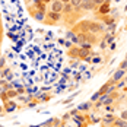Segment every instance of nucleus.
<instances>
[{"instance_id": "f257e3e1", "label": "nucleus", "mask_w": 127, "mask_h": 127, "mask_svg": "<svg viewBox=\"0 0 127 127\" xmlns=\"http://www.w3.org/2000/svg\"><path fill=\"white\" fill-rule=\"evenodd\" d=\"M45 21H47L48 24H57V22H60V21H62V13L48 10L47 15H45Z\"/></svg>"}, {"instance_id": "f03ea898", "label": "nucleus", "mask_w": 127, "mask_h": 127, "mask_svg": "<svg viewBox=\"0 0 127 127\" xmlns=\"http://www.w3.org/2000/svg\"><path fill=\"white\" fill-rule=\"evenodd\" d=\"M126 70H121V69H117L114 72V75H113V77H111V80L108 82L110 85H115L117 82H120V80H123L124 77H126Z\"/></svg>"}, {"instance_id": "7ed1b4c3", "label": "nucleus", "mask_w": 127, "mask_h": 127, "mask_svg": "<svg viewBox=\"0 0 127 127\" xmlns=\"http://www.w3.org/2000/svg\"><path fill=\"white\" fill-rule=\"evenodd\" d=\"M96 13L99 15V16H108L110 13H111V7H110V0H107L104 4H101V6H98L96 7Z\"/></svg>"}, {"instance_id": "20e7f679", "label": "nucleus", "mask_w": 127, "mask_h": 127, "mask_svg": "<svg viewBox=\"0 0 127 127\" xmlns=\"http://www.w3.org/2000/svg\"><path fill=\"white\" fill-rule=\"evenodd\" d=\"M63 7H64V3H62L60 0H53V1H51V9L50 10L63 15Z\"/></svg>"}, {"instance_id": "39448f33", "label": "nucleus", "mask_w": 127, "mask_h": 127, "mask_svg": "<svg viewBox=\"0 0 127 127\" xmlns=\"http://www.w3.org/2000/svg\"><path fill=\"white\" fill-rule=\"evenodd\" d=\"M115 121V115L113 113H107L104 114V118H102V126H113Z\"/></svg>"}, {"instance_id": "423d86ee", "label": "nucleus", "mask_w": 127, "mask_h": 127, "mask_svg": "<svg viewBox=\"0 0 127 127\" xmlns=\"http://www.w3.org/2000/svg\"><path fill=\"white\" fill-rule=\"evenodd\" d=\"M31 13H32V16H34L35 21H38V22H45V15H47V13H42V12H39V10H37L35 6H34V10H31Z\"/></svg>"}, {"instance_id": "0eeeda50", "label": "nucleus", "mask_w": 127, "mask_h": 127, "mask_svg": "<svg viewBox=\"0 0 127 127\" xmlns=\"http://www.w3.org/2000/svg\"><path fill=\"white\" fill-rule=\"evenodd\" d=\"M79 53H80V47H79V45H73L72 48H69V57H72V59H79Z\"/></svg>"}, {"instance_id": "6e6552de", "label": "nucleus", "mask_w": 127, "mask_h": 127, "mask_svg": "<svg viewBox=\"0 0 127 127\" xmlns=\"http://www.w3.org/2000/svg\"><path fill=\"white\" fill-rule=\"evenodd\" d=\"M66 38L69 39V41L72 39V42H73V44H79V39H77V35L75 34V32H73V31H69V32L66 34Z\"/></svg>"}, {"instance_id": "1a4fd4ad", "label": "nucleus", "mask_w": 127, "mask_h": 127, "mask_svg": "<svg viewBox=\"0 0 127 127\" xmlns=\"http://www.w3.org/2000/svg\"><path fill=\"white\" fill-rule=\"evenodd\" d=\"M115 39V34L114 32H105V35H104V41H107L108 44H111V42H114Z\"/></svg>"}, {"instance_id": "9d476101", "label": "nucleus", "mask_w": 127, "mask_h": 127, "mask_svg": "<svg viewBox=\"0 0 127 127\" xmlns=\"http://www.w3.org/2000/svg\"><path fill=\"white\" fill-rule=\"evenodd\" d=\"M73 12H75V7H73L70 3H66L64 7H63V13L64 15H72Z\"/></svg>"}, {"instance_id": "9b49d317", "label": "nucleus", "mask_w": 127, "mask_h": 127, "mask_svg": "<svg viewBox=\"0 0 127 127\" xmlns=\"http://www.w3.org/2000/svg\"><path fill=\"white\" fill-rule=\"evenodd\" d=\"M82 3H83V0H70V4L75 7V10H76V12H79V10H80Z\"/></svg>"}, {"instance_id": "f8f14e48", "label": "nucleus", "mask_w": 127, "mask_h": 127, "mask_svg": "<svg viewBox=\"0 0 127 127\" xmlns=\"http://www.w3.org/2000/svg\"><path fill=\"white\" fill-rule=\"evenodd\" d=\"M88 57H91V50H82V48H80V53H79V59L85 60V59H88Z\"/></svg>"}, {"instance_id": "ddd939ff", "label": "nucleus", "mask_w": 127, "mask_h": 127, "mask_svg": "<svg viewBox=\"0 0 127 127\" xmlns=\"http://www.w3.org/2000/svg\"><path fill=\"white\" fill-rule=\"evenodd\" d=\"M92 9H95V6L92 4V1H89V3H82V6H80V10H92Z\"/></svg>"}, {"instance_id": "4468645a", "label": "nucleus", "mask_w": 127, "mask_h": 127, "mask_svg": "<svg viewBox=\"0 0 127 127\" xmlns=\"http://www.w3.org/2000/svg\"><path fill=\"white\" fill-rule=\"evenodd\" d=\"M91 108V102H83L80 105H77V111H86Z\"/></svg>"}, {"instance_id": "2eb2a0df", "label": "nucleus", "mask_w": 127, "mask_h": 127, "mask_svg": "<svg viewBox=\"0 0 127 127\" xmlns=\"http://www.w3.org/2000/svg\"><path fill=\"white\" fill-rule=\"evenodd\" d=\"M16 110V104L12 101L7 102V105H6V113H12V111H15Z\"/></svg>"}, {"instance_id": "dca6fc26", "label": "nucleus", "mask_w": 127, "mask_h": 127, "mask_svg": "<svg viewBox=\"0 0 127 127\" xmlns=\"http://www.w3.org/2000/svg\"><path fill=\"white\" fill-rule=\"evenodd\" d=\"M82 50H92V42H83V44H80L79 45Z\"/></svg>"}, {"instance_id": "f3484780", "label": "nucleus", "mask_w": 127, "mask_h": 127, "mask_svg": "<svg viewBox=\"0 0 127 127\" xmlns=\"http://www.w3.org/2000/svg\"><path fill=\"white\" fill-rule=\"evenodd\" d=\"M101 62H102L101 56H98V54H96V56H94V57H92V64H98V63H101Z\"/></svg>"}, {"instance_id": "a211bd4d", "label": "nucleus", "mask_w": 127, "mask_h": 127, "mask_svg": "<svg viewBox=\"0 0 127 127\" xmlns=\"http://www.w3.org/2000/svg\"><path fill=\"white\" fill-rule=\"evenodd\" d=\"M105 1H107V0H92V4H94V6H95V9H96L98 6H101V4H104Z\"/></svg>"}, {"instance_id": "6ab92c4d", "label": "nucleus", "mask_w": 127, "mask_h": 127, "mask_svg": "<svg viewBox=\"0 0 127 127\" xmlns=\"http://www.w3.org/2000/svg\"><path fill=\"white\" fill-rule=\"evenodd\" d=\"M99 96H101V94H99V92H95V94L91 96V102H96L99 99Z\"/></svg>"}, {"instance_id": "aec40b11", "label": "nucleus", "mask_w": 127, "mask_h": 127, "mask_svg": "<svg viewBox=\"0 0 127 127\" xmlns=\"http://www.w3.org/2000/svg\"><path fill=\"white\" fill-rule=\"evenodd\" d=\"M1 73H3V77H6L9 73H12V72H10V67H7V66L3 67V69H1Z\"/></svg>"}, {"instance_id": "412c9836", "label": "nucleus", "mask_w": 127, "mask_h": 127, "mask_svg": "<svg viewBox=\"0 0 127 127\" xmlns=\"http://www.w3.org/2000/svg\"><path fill=\"white\" fill-rule=\"evenodd\" d=\"M118 69H121V70H126L127 72V60L124 59L121 63H120V66H118Z\"/></svg>"}, {"instance_id": "4be33fe9", "label": "nucleus", "mask_w": 127, "mask_h": 127, "mask_svg": "<svg viewBox=\"0 0 127 127\" xmlns=\"http://www.w3.org/2000/svg\"><path fill=\"white\" fill-rule=\"evenodd\" d=\"M108 86H110V83H105V85H104V86H101V89H99V91H98V92H99V94H107V89H108Z\"/></svg>"}, {"instance_id": "5701e85b", "label": "nucleus", "mask_w": 127, "mask_h": 127, "mask_svg": "<svg viewBox=\"0 0 127 127\" xmlns=\"http://www.w3.org/2000/svg\"><path fill=\"white\" fill-rule=\"evenodd\" d=\"M126 83H127V82H126V80H124V79H123V80H120V82H117V83H115V88H117V89L123 88V86H124Z\"/></svg>"}, {"instance_id": "b1692460", "label": "nucleus", "mask_w": 127, "mask_h": 127, "mask_svg": "<svg viewBox=\"0 0 127 127\" xmlns=\"http://www.w3.org/2000/svg\"><path fill=\"white\" fill-rule=\"evenodd\" d=\"M99 48H101V50H105V48H108V42L102 39L101 42H99Z\"/></svg>"}, {"instance_id": "393cba45", "label": "nucleus", "mask_w": 127, "mask_h": 127, "mask_svg": "<svg viewBox=\"0 0 127 127\" xmlns=\"http://www.w3.org/2000/svg\"><path fill=\"white\" fill-rule=\"evenodd\" d=\"M115 89H117V88H115V85H110V86H108V89H107V94H108V95H111Z\"/></svg>"}, {"instance_id": "a878e982", "label": "nucleus", "mask_w": 127, "mask_h": 127, "mask_svg": "<svg viewBox=\"0 0 127 127\" xmlns=\"http://www.w3.org/2000/svg\"><path fill=\"white\" fill-rule=\"evenodd\" d=\"M6 67V59L4 57H0V69Z\"/></svg>"}, {"instance_id": "bb28decb", "label": "nucleus", "mask_w": 127, "mask_h": 127, "mask_svg": "<svg viewBox=\"0 0 127 127\" xmlns=\"http://www.w3.org/2000/svg\"><path fill=\"white\" fill-rule=\"evenodd\" d=\"M92 76V73H91V72H89V70H86V72H85V73H83V75H82V77H83V79H85V80H86V79H89V77Z\"/></svg>"}, {"instance_id": "cd10ccee", "label": "nucleus", "mask_w": 127, "mask_h": 127, "mask_svg": "<svg viewBox=\"0 0 127 127\" xmlns=\"http://www.w3.org/2000/svg\"><path fill=\"white\" fill-rule=\"evenodd\" d=\"M86 70H88V67H86L85 64H82V66H79V72H80V75H82V73H85Z\"/></svg>"}, {"instance_id": "c85d7f7f", "label": "nucleus", "mask_w": 127, "mask_h": 127, "mask_svg": "<svg viewBox=\"0 0 127 127\" xmlns=\"http://www.w3.org/2000/svg\"><path fill=\"white\" fill-rule=\"evenodd\" d=\"M113 102H114V98H113V96H110V98H108L107 101L104 102V107H105V105H111Z\"/></svg>"}, {"instance_id": "c756f323", "label": "nucleus", "mask_w": 127, "mask_h": 127, "mask_svg": "<svg viewBox=\"0 0 127 127\" xmlns=\"http://www.w3.org/2000/svg\"><path fill=\"white\" fill-rule=\"evenodd\" d=\"M105 110H107L108 113H113V111H114V107H113V105H105Z\"/></svg>"}, {"instance_id": "7c9ffc66", "label": "nucleus", "mask_w": 127, "mask_h": 127, "mask_svg": "<svg viewBox=\"0 0 127 127\" xmlns=\"http://www.w3.org/2000/svg\"><path fill=\"white\" fill-rule=\"evenodd\" d=\"M120 118H123V120H127V111H123V113L120 114Z\"/></svg>"}, {"instance_id": "2f4dec72", "label": "nucleus", "mask_w": 127, "mask_h": 127, "mask_svg": "<svg viewBox=\"0 0 127 127\" xmlns=\"http://www.w3.org/2000/svg\"><path fill=\"white\" fill-rule=\"evenodd\" d=\"M108 45H110V50H111V51L115 50V47H117V44H115V42H111V44H108Z\"/></svg>"}, {"instance_id": "473e14b6", "label": "nucleus", "mask_w": 127, "mask_h": 127, "mask_svg": "<svg viewBox=\"0 0 127 127\" xmlns=\"http://www.w3.org/2000/svg\"><path fill=\"white\" fill-rule=\"evenodd\" d=\"M39 3H42V1H41V0H32V4H34V6H38Z\"/></svg>"}, {"instance_id": "72a5a7b5", "label": "nucleus", "mask_w": 127, "mask_h": 127, "mask_svg": "<svg viewBox=\"0 0 127 127\" xmlns=\"http://www.w3.org/2000/svg\"><path fill=\"white\" fill-rule=\"evenodd\" d=\"M41 1H42V3H45V4H48V3H51V1H53V0H41Z\"/></svg>"}, {"instance_id": "f704fd0d", "label": "nucleus", "mask_w": 127, "mask_h": 127, "mask_svg": "<svg viewBox=\"0 0 127 127\" xmlns=\"http://www.w3.org/2000/svg\"><path fill=\"white\" fill-rule=\"evenodd\" d=\"M64 42H66L64 39H59V44H62V45H64Z\"/></svg>"}, {"instance_id": "c9c22d12", "label": "nucleus", "mask_w": 127, "mask_h": 127, "mask_svg": "<svg viewBox=\"0 0 127 127\" xmlns=\"http://www.w3.org/2000/svg\"><path fill=\"white\" fill-rule=\"evenodd\" d=\"M60 1H62V3H64V4H66V3H70V0H60Z\"/></svg>"}, {"instance_id": "e433bc0d", "label": "nucleus", "mask_w": 127, "mask_h": 127, "mask_svg": "<svg viewBox=\"0 0 127 127\" xmlns=\"http://www.w3.org/2000/svg\"><path fill=\"white\" fill-rule=\"evenodd\" d=\"M1 77H3V73H1V69H0V79H1Z\"/></svg>"}, {"instance_id": "4c0bfd02", "label": "nucleus", "mask_w": 127, "mask_h": 127, "mask_svg": "<svg viewBox=\"0 0 127 127\" xmlns=\"http://www.w3.org/2000/svg\"><path fill=\"white\" fill-rule=\"evenodd\" d=\"M89 1H92V0H83V3H89Z\"/></svg>"}, {"instance_id": "58836bf2", "label": "nucleus", "mask_w": 127, "mask_h": 127, "mask_svg": "<svg viewBox=\"0 0 127 127\" xmlns=\"http://www.w3.org/2000/svg\"><path fill=\"white\" fill-rule=\"evenodd\" d=\"M1 111H3V110H1V107H0V113H1Z\"/></svg>"}, {"instance_id": "ea45409f", "label": "nucleus", "mask_w": 127, "mask_h": 127, "mask_svg": "<svg viewBox=\"0 0 127 127\" xmlns=\"http://www.w3.org/2000/svg\"><path fill=\"white\" fill-rule=\"evenodd\" d=\"M126 60H127V53H126Z\"/></svg>"}]
</instances>
